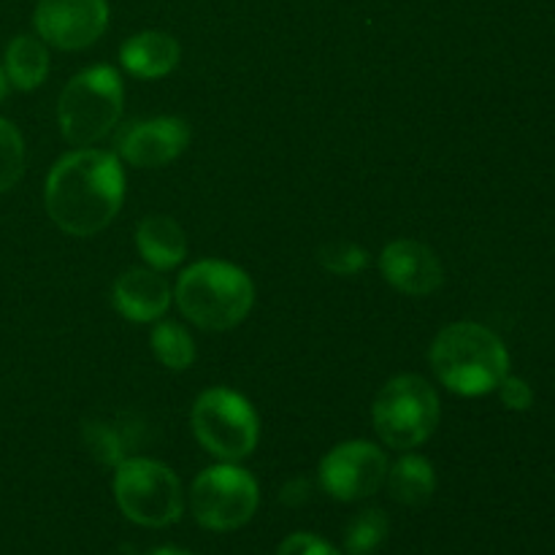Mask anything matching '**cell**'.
Here are the masks:
<instances>
[{
  "label": "cell",
  "instance_id": "cell-1",
  "mask_svg": "<svg viewBox=\"0 0 555 555\" xmlns=\"http://www.w3.org/2000/svg\"><path fill=\"white\" fill-rule=\"evenodd\" d=\"M47 211L68 236H95L114 222L125 201L119 157L103 150H76L60 157L43 190Z\"/></svg>",
  "mask_w": 555,
  "mask_h": 555
},
{
  "label": "cell",
  "instance_id": "cell-2",
  "mask_svg": "<svg viewBox=\"0 0 555 555\" xmlns=\"http://www.w3.org/2000/svg\"><path fill=\"white\" fill-rule=\"evenodd\" d=\"M434 374L455 396L477 399L488 396L509 374V352L491 328L480 323L448 325L428 350Z\"/></svg>",
  "mask_w": 555,
  "mask_h": 555
},
{
  "label": "cell",
  "instance_id": "cell-3",
  "mask_svg": "<svg viewBox=\"0 0 555 555\" xmlns=\"http://www.w3.org/2000/svg\"><path fill=\"white\" fill-rule=\"evenodd\" d=\"M173 298L193 325L228 331L253 312L255 285L247 271L228 260H198L179 274Z\"/></svg>",
  "mask_w": 555,
  "mask_h": 555
},
{
  "label": "cell",
  "instance_id": "cell-4",
  "mask_svg": "<svg viewBox=\"0 0 555 555\" xmlns=\"http://www.w3.org/2000/svg\"><path fill=\"white\" fill-rule=\"evenodd\" d=\"M125 90L117 68L92 65L65 85L57 101L60 133L70 146H92L122 117Z\"/></svg>",
  "mask_w": 555,
  "mask_h": 555
},
{
  "label": "cell",
  "instance_id": "cell-5",
  "mask_svg": "<svg viewBox=\"0 0 555 555\" xmlns=\"http://www.w3.org/2000/svg\"><path fill=\"white\" fill-rule=\"evenodd\" d=\"M442 404L428 385V379L417 374H399L383 385L372 406V423L377 437L390 450H415L437 431Z\"/></svg>",
  "mask_w": 555,
  "mask_h": 555
},
{
  "label": "cell",
  "instance_id": "cell-6",
  "mask_svg": "<svg viewBox=\"0 0 555 555\" xmlns=\"http://www.w3.org/2000/svg\"><path fill=\"white\" fill-rule=\"evenodd\" d=\"M193 434L206 453L236 464L247 459L260 439L258 412L231 388H209L195 399L190 412Z\"/></svg>",
  "mask_w": 555,
  "mask_h": 555
},
{
  "label": "cell",
  "instance_id": "cell-7",
  "mask_svg": "<svg viewBox=\"0 0 555 555\" xmlns=\"http://www.w3.org/2000/svg\"><path fill=\"white\" fill-rule=\"evenodd\" d=\"M119 513L139 526L163 529L182 518L184 491L166 464L152 459H125L114 475Z\"/></svg>",
  "mask_w": 555,
  "mask_h": 555
},
{
  "label": "cell",
  "instance_id": "cell-8",
  "mask_svg": "<svg viewBox=\"0 0 555 555\" xmlns=\"http://www.w3.org/2000/svg\"><path fill=\"white\" fill-rule=\"evenodd\" d=\"M260 504V488L247 469L236 464L209 466L190 491V509L209 531H236L253 520Z\"/></svg>",
  "mask_w": 555,
  "mask_h": 555
},
{
  "label": "cell",
  "instance_id": "cell-9",
  "mask_svg": "<svg viewBox=\"0 0 555 555\" xmlns=\"http://www.w3.org/2000/svg\"><path fill=\"white\" fill-rule=\"evenodd\" d=\"M388 455L363 439L336 444L320 461V486L336 502H361L374 496L388 480Z\"/></svg>",
  "mask_w": 555,
  "mask_h": 555
},
{
  "label": "cell",
  "instance_id": "cell-10",
  "mask_svg": "<svg viewBox=\"0 0 555 555\" xmlns=\"http://www.w3.org/2000/svg\"><path fill=\"white\" fill-rule=\"evenodd\" d=\"M33 25L43 43L63 52L87 49L106 33V0H38Z\"/></svg>",
  "mask_w": 555,
  "mask_h": 555
},
{
  "label": "cell",
  "instance_id": "cell-11",
  "mask_svg": "<svg viewBox=\"0 0 555 555\" xmlns=\"http://www.w3.org/2000/svg\"><path fill=\"white\" fill-rule=\"evenodd\" d=\"M190 144V125L179 117H155L128 125L117 135V155L133 168H160Z\"/></svg>",
  "mask_w": 555,
  "mask_h": 555
},
{
  "label": "cell",
  "instance_id": "cell-12",
  "mask_svg": "<svg viewBox=\"0 0 555 555\" xmlns=\"http://www.w3.org/2000/svg\"><path fill=\"white\" fill-rule=\"evenodd\" d=\"M379 271L385 282L393 285L404 296H431L442 287L444 269L442 260L437 258L431 247L412 238H399L390 242L379 255Z\"/></svg>",
  "mask_w": 555,
  "mask_h": 555
},
{
  "label": "cell",
  "instance_id": "cell-13",
  "mask_svg": "<svg viewBox=\"0 0 555 555\" xmlns=\"http://www.w3.org/2000/svg\"><path fill=\"white\" fill-rule=\"evenodd\" d=\"M173 291L166 276L155 269H130L114 282V309L130 323H155L171 307Z\"/></svg>",
  "mask_w": 555,
  "mask_h": 555
},
{
  "label": "cell",
  "instance_id": "cell-14",
  "mask_svg": "<svg viewBox=\"0 0 555 555\" xmlns=\"http://www.w3.org/2000/svg\"><path fill=\"white\" fill-rule=\"evenodd\" d=\"M182 57V47L163 30H144L130 36L119 49V63L135 79H163Z\"/></svg>",
  "mask_w": 555,
  "mask_h": 555
},
{
  "label": "cell",
  "instance_id": "cell-15",
  "mask_svg": "<svg viewBox=\"0 0 555 555\" xmlns=\"http://www.w3.org/2000/svg\"><path fill=\"white\" fill-rule=\"evenodd\" d=\"M135 247L150 269L168 271L177 269L188 255V236L168 215H150L135 228Z\"/></svg>",
  "mask_w": 555,
  "mask_h": 555
},
{
  "label": "cell",
  "instance_id": "cell-16",
  "mask_svg": "<svg viewBox=\"0 0 555 555\" xmlns=\"http://www.w3.org/2000/svg\"><path fill=\"white\" fill-rule=\"evenodd\" d=\"M388 488L390 496L404 507H423L431 502L434 491H437V472H434L431 461L423 455H401L393 466L388 469Z\"/></svg>",
  "mask_w": 555,
  "mask_h": 555
},
{
  "label": "cell",
  "instance_id": "cell-17",
  "mask_svg": "<svg viewBox=\"0 0 555 555\" xmlns=\"http://www.w3.org/2000/svg\"><path fill=\"white\" fill-rule=\"evenodd\" d=\"M5 76L16 90H36L47 81L49 52L47 43L36 36H16L5 47Z\"/></svg>",
  "mask_w": 555,
  "mask_h": 555
},
{
  "label": "cell",
  "instance_id": "cell-18",
  "mask_svg": "<svg viewBox=\"0 0 555 555\" xmlns=\"http://www.w3.org/2000/svg\"><path fill=\"white\" fill-rule=\"evenodd\" d=\"M150 341L157 361L166 369H171V372H184V369L193 366L195 341L184 325L173 323V320H160V323L152 328Z\"/></svg>",
  "mask_w": 555,
  "mask_h": 555
},
{
  "label": "cell",
  "instance_id": "cell-19",
  "mask_svg": "<svg viewBox=\"0 0 555 555\" xmlns=\"http://www.w3.org/2000/svg\"><path fill=\"white\" fill-rule=\"evenodd\" d=\"M388 515L383 509H363L350 520L345 534L347 555H372L388 540Z\"/></svg>",
  "mask_w": 555,
  "mask_h": 555
},
{
  "label": "cell",
  "instance_id": "cell-20",
  "mask_svg": "<svg viewBox=\"0 0 555 555\" xmlns=\"http://www.w3.org/2000/svg\"><path fill=\"white\" fill-rule=\"evenodd\" d=\"M81 442H85L87 453L103 466H114L117 469L125 459H128V439L122 431L103 421H90L81 426Z\"/></svg>",
  "mask_w": 555,
  "mask_h": 555
},
{
  "label": "cell",
  "instance_id": "cell-21",
  "mask_svg": "<svg viewBox=\"0 0 555 555\" xmlns=\"http://www.w3.org/2000/svg\"><path fill=\"white\" fill-rule=\"evenodd\" d=\"M25 173V141L22 133L0 117V193H9Z\"/></svg>",
  "mask_w": 555,
  "mask_h": 555
},
{
  "label": "cell",
  "instance_id": "cell-22",
  "mask_svg": "<svg viewBox=\"0 0 555 555\" xmlns=\"http://www.w3.org/2000/svg\"><path fill=\"white\" fill-rule=\"evenodd\" d=\"M318 263L336 276H352L369 266V253L352 242H328L318 249Z\"/></svg>",
  "mask_w": 555,
  "mask_h": 555
},
{
  "label": "cell",
  "instance_id": "cell-23",
  "mask_svg": "<svg viewBox=\"0 0 555 555\" xmlns=\"http://www.w3.org/2000/svg\"><path fill=\"white\" fill-rule=\"evenodd\" d=\"M496 390L499 396H502V404L513 412H526L531 410V404H534V390H531V385L526 383L524 377H513V374H507Z\"/></svg>",
  "mask_w": 555,
  "mask_h": 555
},
{
  "label": "cell",
  "instance_id": "cell-24",
  "mask_svg": "<svg viewBox=\"0 0 555 555\" xmlns=\"http://www.w3.org/2000/svg\"><path fill=\"white\" fill-rule=\"evenodd\" d=\"M276 555H341L331 542L314 534H291L280 545Z\"/></svg>",
  "mask_w": 555,
  "mask_h": 555
},
{
  "label": "cell",
  "instance_id": "cell-25",
  "mask_svg": "<svg viewBox=\"0 0 555 555\" xmlns=\"http://www.w3.org/2000/svg\"><path fill=\"white\" fill-rule=\"evenodd\" d=\"M282 499H285V504H291V507H298V504L307 502V486H304V480L287 486L285 493H282Z\"/></svg>",
  "mask_w": 555,
  "mask_h": 555
},
{
  "label": "cell",
  "instance_id": "cell-26",
  "mask_svg": "<svg viewBox=\"0 0 555 555\" xmlns=\"http://www.w3.org/2000/svg\"><path fill=\"white\" fill-rule=\"evenodd\" d=\"M9 87H11V81H9V76H5V68L0 65V103H3L5 95H9Z\"/></svg>",
  "mask_w": 555,
  "mask_h": 555
},
{
  "label": "cell",
  "instance_id": "cell-27",
  "mask_svg": "<svg viewBox=\"0 0 555 555\" xmlns=\"http://www.w3.org/2000/svg\"><path fill=\"white\" fill-rule=\"evenodd\" d=\"M150 555H195V553L179 551V547H171V545H166V547H157V551H152Z\"/></svg>",
  "mask_w": 555,
  "mask_h": 555
}]
</instances>
